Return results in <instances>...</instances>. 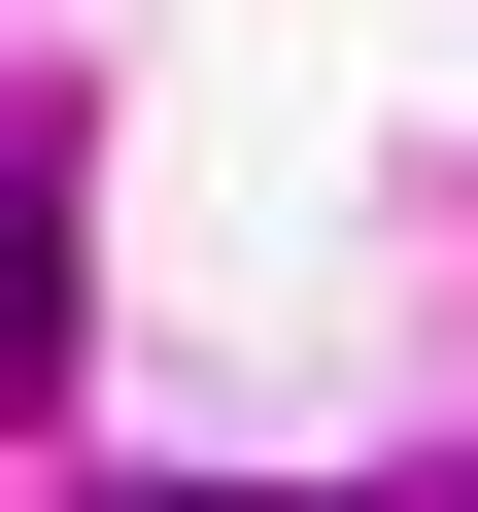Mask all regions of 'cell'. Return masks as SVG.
Returning <instances> with one entry per match:
<instances>
[{
    "instance_id": "1",
    "label": "cell",
    "mask_w": 478,
    "mask_h": 512,
    "mask_svg": "<svg viewBox=\"0 0 478 512\" xmlns=\"http://www.w3.org/2000/svg\"><path fill=\"white\" fill-rule=\"evenodd\" d=\"M69 376V171H0V410Z\"/></svg>"
},
{
    "instance_id": "2",
    "label": "cell",
    "mask_w": 478,
    "mask_h": 512,
    "mask_svg": "<svg viewBox=\"0 0 478 512\" xmlns=\"http://www.w3.org/2000/svg\"><path fill=\"white\" fill-rule=\"evenodd\" d=\"M137 512H274V478H137Z\"/></svg>"
}]
</instances>
